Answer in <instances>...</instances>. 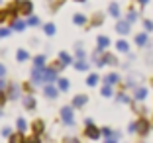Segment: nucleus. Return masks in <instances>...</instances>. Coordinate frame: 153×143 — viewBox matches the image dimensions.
<instances>
[{
  "mask_svg": "<svg viewBox=\"0 0 153 143\" xmlns=\"http://www.w3.org/2000/svg\"><path fill=\"white\" fill-rule=\"evenodd\" d=\"M100 133H102V130H98L94 124H88V125H86V130H85V135L88 139H98Z\"/></svg>",
  "mask_w": 153,
  "mask_h": 143,
  "instance_id": "obj_1",
  "label": "nucleus"
},
{
  "mask_svg": "<svg viewBox=\"0 0 153 143\" xmlns=\"http://www.w3.org/2000/svg\"><path fill=\"white\" fill-rule=\"evenodd\" d=\"M135 125H137V135H147L149 133V127H151V125H149V122L145 120V118H141V120H137L135 122Z\"/></svg>",
  "mask_w": 153,
  "mask_h": 143,
  "instance_id": "obj_2",
  "label": "nucleus"
},
{
  "mask_svg": "<svg viewBox=\"0 0 153 143\" xmlns=\"http://www.w3.org/2000/svg\"><path fill=\"white\" fill-rule=\"evenodd\" d=\"M61 118H63V122L67 125H73L75 124V120H73V108H69V106L61 108Z\"/></svg>",
  "mask_w": 153,
  "mask_h": 143,
  "instance_id": "obj_3",
  "label": "nucleus"
},
{
  "mask_svg": "<svg viewBox=\"0 0 153 143\" xmlns=\"http://www.w3.org/2000/svg\"><path fill=\"white\" fill-rule=\"evenodd\" d=\"M43 75H45V69L43 67H33V71H32V82H36V84L43 82Z\"/></svg>",
  "mask_w": 153,
  "mask_h": 143,
  "instance_id": "obj_4",
  "label": "nucleus"
},
{
  "mask_svg": "<svg viewBox=\"0 0 153 143\" xmlns=\"http://www.w3.org/2000/svg\"><path fill=\"white\" fill-rule=\"evenodd\" d=\"M130 30H131V26H130V22H128V20H122V22L116 24V31L120 33V36H126V33H130Z\"/></svg>",
  "mask_w": 153,
  "mask_h": 143,
  "instance_id": "obj_5",
  "label": "nucleus"
},
{
  "mask_svg": "<svg viewBox=\"0 0 153 143\" xmlns=\"http://www.w3.org/2000/svg\"><path fill=\"white\" fill-rule=\"evenodd\" d=\"M18 4H20V12L26 14V16H30L33 10V4L30 2V0H18Z\"/></svg>",
  "mask_w": 153,
  "mask_h": 143,
  "instance_id": "obj_6",
  "label": "nucleus"
},
{
  "mask_svg": "<svg viewBox=\"0 0 153 143\" xmlns=\"http://www.w3.org/2000/svg\"><path fill=\"white\" fill-rule=\"evenodd\" d=\"M86 102H88V96L86 94H76L75 98H73V106L75 108H82Z\"/></svg>",
  "mask_w": 153,
  "mask_h": 143,
  "instance_id": "obj_7",
  "label": "nucleus"
},
{
  "mask_svg": "<svg viewBox=\"0 0 153 143\" xmlns=\"http://www.w3.org/2000/svg\"><path fill=\"white\" fill-rule=\"evenodd\" d=\"M43 94L47 96V98H51V100H53V98H57V94H59V88H55V86H53V84L49 82V84H47V86L43 88Z\"/></svg>",
  "mask_w": 153,
  "mask_h": 143,
  "instance_id": "obj_8",
  "label": "nucleus"
},
{
  "mask_svg": "<svg viewBox=\"0 0 153 143\" xmlns=\"http://www.w3.org/2000/svg\"><path fill=\"white\" fill-rule=\"evenodd\" d=\"M32 130H33V135H43V130H45V124L41 120H36L32 125Z\"/></svg>",
  "mask_w": 153,
  "mask_h": 143,
  "instance_id": "obj_9",
  "label": "nucleus"
},
{
  "mask_svg": "<svg viewBox=\"0 0 153 143\" xmlns=\"http://www.w3.org/2000/svg\"><path fill=\"white\" fill-rule=\"evenodd\" d=\"M43 81L45 82H55V81H57V71H53V69H45Z\"/></svg>",
  "mask_w": 153,
  "mask_h": 143,
  "instance_id": "obj_10",
  "label": "nucleus"
},
{
  "mask_svg": "<svg viewBox=\"0 0 153 143\" xmlns=\"http://www.w3.org/2000/svg\"><path fill=\"white\" fill-rule=\"evenodd\" d=\"M102 135H104V139H106L108 143L118 141V133H112V131H110L108 127H104V130H102Z\"/></svg>",
  "mask_w": 153,
  "mask_h": 143,
  "instance_id": "obj_11",
  "label": "nucleus"
},
{
  "mask_svg": "<svg viewBox=\"0 0 153 143\" xmlns=\"http://www.w3.org/2000/svg\"><path fill=\"white\" fill-rule=\"evenodd\" d=\"M145 96H147V88H143V86L135 88V92H134V98L135 100H145Z\"/></svg>",
  "mask_w": 153,
  "mask_h": 143,
  "instance_id": "obj_12",
  "label": "nucleus"
},
{
  "mask_svg": "<svg viewBox=\"0 0 153 143\" xmlns=\"http://www.w3.org/2000/svg\"><path fill=\"white\" fill-rule=\"evenodd\" d=\"M69 86H71V82L67 81V79H57V88L59 90H63V92H67Z\"/></svg>",
  "mask_w": 153,
  "mask_h": 143,
  "instance_id": "obj_13",
  "label": "nucleus"
},
{
  "mask_svg": "<svg viewBox=\"0 0 153 143\" xmlns=\"http://www.w3.org/2000/svg\"><path fill=\"white\" fill-rule=\"evenodd\" d=\"M116 49L120 51V53H128V51H130V45H128V41L120 39V41L116 43Z\"/></svg>",
  "mask_w": 153,
  "mask_h": 143,
  "instance_id": "obj_14",
  "label": "nucleus"
},
{
  "mask_svg": "<svg viewBox=\"0 0 153 143\" xmlns=\"http://www.w3.org/2000/svg\"><path fill=\"white\" fill-rule=\"evenodd\" d=\"M12 27H14L16 31H24V30L27 27V24L22 22V20H14V22H12Z\"/></svg>",
  "mask_w": 153,
  "mask_h": 143,
  "instance_id": "obj_15",
  "label": "nucleus"
},
{
  "mask_svg": "<svg viewBox=\"0 0 153 143\" xmlns=\"http://www.w3.org/2000/svg\"><path fill=\"white\" fill-rule=\"evenodd\" d=\"M73 22L76 24V26H85L88 20H86V16H82V14H75V18H73Z\"/></svg>",
  "mask_w": 153,
  "mask_h": 143,
  "instance_id": "obj_16",
  "label": "nucleus"
},
{
  "mask_svg": "<svg viewBox=\"0 0 153 143\" xmlns=\"http://www.w3.org/2000/svg\"><path fill=\"white\" fill-rule=\"evenodd\" d=\"M96 41H98V47H100V49H106V47L110 45V39H108L106 36H100V37H98Z\"/></svg>",
  "mask_w": 153,
  "mask_h": 143,
  "instance_id": "obj_17",
  "label": "nucleus"
},
{
  "mask_svg": "<svg viewBox=\"0 0 153 143\" xmlns=\"http://www.w3.org/2000/svg\"><path fill=\"white\" fill-rule=\"evenodd\" d=\"M59 59H61L65 65H71V63H73V57L67 53V51H61V53H59Z\"/></svg>",
  "mask_w": 153,
  "mask_h": 143,
  "instance_id": "obj_18",
  "label": "nucleus"
},
{
  "mask_svg": "<svg viewBox=\"0 0 153 143\" xmlns=\"http://www.w3.org/2000/svg\"><path fill=\"white\" fill-rule=\"evenodd\" d=\"M135 43L140 45V47H143V45L147 43V36H145V33H137V36H135Z\"/></svg>",
  "mask_w": 153,
  "mask_h": 143,
  "instance_id": "obj_19",
  "label": "nucleus"
},
{
  "mask_svg": "<svg viewBox=\"0 0 153 143\" xmlns=\"http://www.w3.org/2000/svg\"><path fill=\"white\" fill-rule=\"evenodd\" d=\"M86 84H88V86H96V84H98V75H94V73H92V75H88Z\"/></svg>",
  "mask_w": 153,
  "mask_h": 143,
  "instance_id": "obj_20",
  "label": "nucleus"
},
{
  "mask_svg": "<svg viewBox=\"0 0 153 143\" xmlns=\"http://www.w3.org/2000/svg\"><path fill=\"white\" fill-rule=\"evenodd\" d=\"M24 106H26L27 110H33V108H36V98H32V96H27V98L24 100Z\"/></svg>",
  "mask_w": 153,
  "mask_h": 143,
  "instance_id": "obj_21",
  "label": "nucleus"
},
{
  "mask_svg": "<svg viewBox=\"0 0 153 143\" xmlns=\"http://www.w3.org/2000/svg\"><path fill=\"white\" fill-rule=\"evenodd\" d=\"M108 12H110V16H114V18H120V8H118V4H110Z\"/></svg>",
  "mask_w": 153,
  "mask_h": 143,
  "instance_id": "obj_22",
  "label": "nucleus"
},
{
  "mask_svg": "<svg viewBox=\"0 0 153 143\" xmlns=\"http://www.w3.org/2000/svg\"><path fill=\"white\" fill-rule=\"evenodd\" d=\"M102 59H104V63H106V65H116V57H114V55H110V53H106V55H102Z\"/></svg>",
  "mask_w": 153,
  "mask_h": 143,
  "instance_id": "obj_23",
  "label": "nucleus"
},
{
  "mask_svg": "<svg viewBox=\"0 0 153 143\" xmlns=\"http://www.w3.org/2000/svg\"><path fill=\"white\" fill-rule=\"evenodd\" d=\"M18 96H20V86H16V84H14V86H10V98H12V100H16Z\"/></svg>",
  "mask_w": 153,
  "mask_h": 143,
  "instance_id": "obj_24",
  "label": "nucleus"
},
{
  "mask_svg": "<svg viewBox=\"0 0 153 143\" xmlns=\"http://www.w3.org/2000/svg\"><path fill=\"white\" fill-rule=\"evenodd\" d=\"M75 67H76V71H86V69H88V65L85 63V59H79V61L75 63Z\"/></svg>",
  "mask_w": 153,
  "mask_h": 143,
  "instance_id": "obj_25",
  "label": "nucleus"
},
{
  "mask_svg": "<svg viewBox=\"0 0 153 143\" xmlns=\"http://www.w3.org/2000/svg\"><path fill=\"white\" fill-rule=\"evenodd\" d=\"M16 59H18V61H27V59H30V55H27L26 49H20L18 55H16Z\"/></svg>",
  "mask_w": 153,
  "mask_h": 143,
  "instance_id": "obj_26",
  "label": "nucleus"
},
{
  "mask_svg": "<svg viewBox=\"0 0 153 143\" xmlns=\"http://www.w3.org/2000/svg\"><path fill=\"white\" fill-rule=\"evenodd\" d=\"M102 96H106V98H110V96H112V84H108V82L104 84V88H102Z\"/></svg>",
  "mask_w": 153,
  "mask_h": 143,
  "instance_id": "obj_27",
  "label": "nucleus"
},
{
  "mask_svg": "<svg viewBox=\"0 0 153 143\" xmlns=\"http://www.w3.org/2000/svg\"><path fill=\"white\" fill-rule=\"evenodd\" d=\"M45 65V57L43 55H37L36 59H33V67H43Z\"/></svg>",
  "mask_w": 153,
  "mask_h": 143,
  "instance_id": "obj_28",
  "label": "nucleus"
},
{
  "mask_svg": "<svg viewBox=\"0 0 153 143\" xmlns=\"http://www.w3.org/2000/svg\"><path fill=\"white\" fill-rule=\"evenodd\" d=\"M118 81H120V76H118V75H114V73L106 76V82H108V84H116Z\"/></svg>",
  "mask_w": 153,
  "mask_h": 143,
  "instance_id": "obj_29",
  "label": "nucleus"
},
{
  "mask_svg": "<svg viewBox=\"0 0 153 143\" xmlns=\"http://www.w3.org/2000/svg\"><path fill=\"white\" fill-rule=\"evenodd\" d=\"M63 67H65V63L61 61V59H59L57 63H53V65H51V69H53V71H57V73H59V71H63Z\"/></svg>",
  "mask_w": 153,
  "mask_h": 143,
  "instance_id": "obj_30",
  "label": "nucleus"
},
{
  "mask_svg": "<svg viewBox=\"0 0 153 143\" xmlns=\"http://www.w3.org/2000/svg\"><path fill=\"white\" fill-rule=\"evenodd\" d=\"M16 125H18V131H22V133L27 130V124H26V120H22V118L18 120V124H16Z\"/></svg>",
  "mask_w": 153,
  "mask_h": 143,
  "instance_id": "obj_31",
  "label": "nucleus"
},
{
  "mask_svg": "<svg viewBox=\"0 0 153 143\" xmlns=\"http://www.w3.org/2000/svg\"><path fill=\"white\" fill-rule=\"evenodd\" d=\"M43 31L47 33V36H55V26L53 24H47V26L43 27Z\"/></svg>",
  "mask_w": 153,
  "mask_h": 143,
  "instance_id": "obj_32",
  "label": "nucleus"
},
{
  "mask_svg": "<svg viewBox=\"0 0 153 143\" xmlns=\"http://www.w3.org/2000/svg\"><path fill=\"white\" fill-rule=\"evenodd\" d=\"M27 26H39V18H37V16H30V20H27Z\"/></svg>",
  "mask_w": 153,
  "mask_h": 143,
  "instance_id": "obj_33",
  "label": "nucleus"
},
{
  "mask_svg": "<svg viewBox=\"0 0 153 143\" xmlns=\"http://www.w3.org/2000/svg\"><path fill=\"white\" fill-rule=\"evenodd\" d=\"M135 20H137V14H135L134 10H131V12H128V22L131 24V22H135Z\"/></svg>",
  "mask_w": 153,
  "mask_h": 143,
  "instance_id": "obj_34",
  "label": "nucleus"
},
{
  "mask_svg": "<svg viewBox=\"0 0 153 143\" xmlns=\"http://www.w3.org/2000/svg\"><path fill=\"white\" fill-rule=\"evenodd\" d=\"M116 100H118V102H130V98H128V96H126V94H118V96H116Z\"/></svg>",
  "mask_w": 153,
  "mask_h": 143,
  "instance_id": "obj_35",
  "label": "nucleus"
},
{
  "mask_svg": "<svg viewBox=\"0 0 153 143\" xmlns=\"http://www.w3.org/2000/svg\"><path fill=\"white\" fill-rule=\"evenodd\" d=\"M10 141H12V143H18V141H22V131H20L18 135H10Z\"/></svg>",
  "mask_w": 153,
  "mask_h": 143,
  "instance_id": "obj_36",
  "label": "nucleus"
},
{
  "mask_svg": "<svg viewBox=\"0 0 153 143\" xmlns=\"http://www.w3.org/2000/svg\"><path fill=\"white\" fill-rule=\"evenodd\" d=\"M143 26H145V30H147V31H153V22H151V20H145Z\"/></svg>",
  "mask_w": 153,
  "mask_h": 143,
  "instance_id": "obj_37",
  "label": "nucleus"
},
{
  "mask_svg": "<svg viewBox=\"0 0 153 143\" xmlns=\"http://www.w3.org/2000/svg\"><path fill=\"white\" fill-rule=\"evenodd\" d=\"M63 4V0H51V8H59Z\"/></svg>",
  "mask_w": 153,
  "mask_h": 143,
  "instance_id": "obj_38",
  "label": "nucleus"
},
{
  "mask_svg": "<svg viewBox=\"0 0 153 143\" xmlns=\"http://www.w3.org/2000/svg\"><path fill=\"white\" fill-rule=\"evenodd\" d=\"M135 130H137V125H135V122H134V124H130V125H128V131H130V133H135Z\"/></svg>",
  "mask_w": 153,
  "mask_h": 143,
  "instance_id": "obj_39",
  "label": "nucleus"
},
{
  "mask_svg": "<svg viewBox=\"0 0 153 143\" xmlns=\"http://www.w3.org/2000/svg\"><path fill=\"white\" fill-rule=\"evenodd\" d=\"M4 102H6V94L4 90H0V106H4Z\"/></svg>",
  "mask_w": 153,
  "mask_h": 143,
  "instance_id": "obj_40",
  "label": "nucleus"
},
{
  "mask_svg": "<svg viewBox=\"0 0 153 143\" xmlns=\"http://www.w3.org/2000/svg\"><path fill=\"white\" fill-rule=\"evenodd\" d=\"M2 135H4V137H10V135H12V130H10V127H4V130H2Z\"/></svg>",
  "mask_w": 153,
  "mask_h": 143,
  "instance_id": "obj_41",
  "label": "nucleus"
},
{
  "mask_svg": "<svg viewBox=\"0 0 153 143\" xmlns=\"http://www.w3.org/2000/svg\"><path fill=\"white\" fill-rule=\"evenodd\" d=\"M10 33V30H6V27H0V37H6Z\"/></svg>",
  "mask_w": 153,
  "mask_h": 143,
  "instance_id": "obj_42",
  "label": "nucleus"
},
{
  "mask_svg": "<svg viewBox=\"0 0 153 143\" xmlns=\"http://www.w3.org/2000/svg\"><path fill=\"white\" fill-rule=\"evenodd\" d=\"M98 24H102V16H100V14L94 16V26H98Z\"/></svg>",
  "mask_w": 153,
  "mask_h": 143,
  "instance_id": "obj_43",
  "label": "nucleus"
},
{
  "mask_svg": "<svg viewBox=\"0 0 153 143\" xmlns=\"http://www.w3.org/2000/svg\"><path fill=\"white\" fill-rule=\"evenodd\" d=\"M6 88V81H2V79H0V90H4Z\"/></svg>",
  "mask_w": 153,
  "mask_h": 143,
  "instance_id": "obj_44",
  "label": "nucleus"
},
{
  "mask_svg": "<svg viewBox=\"0 0 153 143\" xmlns=\"http://www.w3.org/2000/svg\"><path fill=\"white\" fill-rule=\"evenodd\" d=\"M4 73H6V69H4V65H0V76H4Z\"/></svg>",
  "mask_w": 153,
  "mask_h": 143,
  "instance_id": "obj_45",
  "label": "nucleus"
},
{
  "mask_svg": "<svg viewBox=\"0 0 153 143\" xmlns=\"http://www.w3.org/2000/svg\"><path fill=\"white\" fill-rule=\"evenodd\" d=\"M147 2H149V0H140V4H147Z\"/></svg>",
  "mask_w": 153,
  "mask_h": 143,
  "instance_id": "obj_46",
  "label": "nucleus"
},
{
  "mask_svg": "<svg viewBox=\"0 0 153 143\" xmlns=\"http://www.w3.org/2000/svg\"><path fill=\"white\" fill-rule=\"evenodd\" d=\"M76 2H85V0H76Z\"/></svg>",
  "mask_w": 153,
  "mask_h": 143,
  "instance_id": "obj_47",
  "label": "nucleus"
},
{
  "mask_svg": "<svg viewBox=\"0 0 153 143\" xmlns=\"http://www.w3.org/2000/svg\"><path fill=\"white\" fill-rule=\"evenodd\" d=\"M0 2H2V0H0Z\"/></svg>",
  "mask_w": 153,
  "mask_h": 143,
  "instance_id": "obj_48",
  "label": "nucleus"
}]
</instances>
